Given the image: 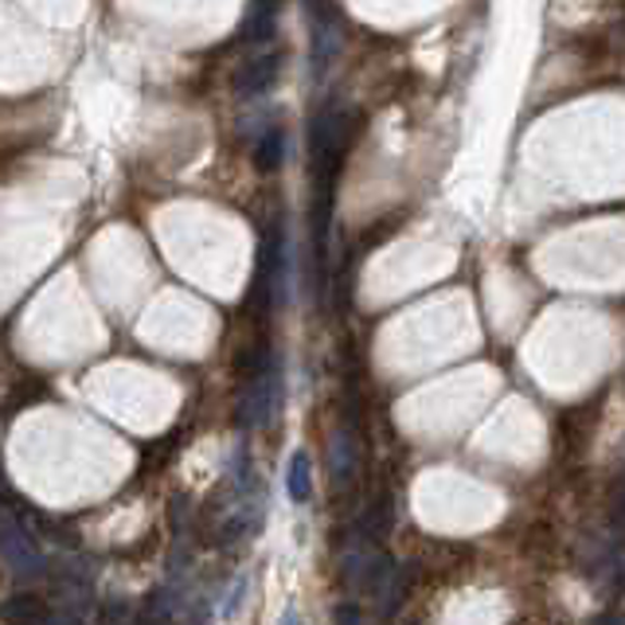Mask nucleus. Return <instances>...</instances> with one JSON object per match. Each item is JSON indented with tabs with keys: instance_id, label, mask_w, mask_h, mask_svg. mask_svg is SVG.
Returning a JSON list of instances; mask_svg holds the SVG:
<instances>
[{
	"instance_id": "3",
	"label": "nucleus",
	"mask_w": 625,
	"mask_h": 625,
	"mask_svg": "<svg viewBox=\"0 0 625 625\" xmlns=\"http://www.w3.org/2000/svg\"><path fill=\"white\" fill-rule=\"evenodd\" d=\"M47 598L39 594H12L4 602V622L9 625H44L47 622Z\"/></svg>"
},
{
	"instance_id": "9",
	"label": "nucleus",
	"mask_w": 625,
	"mask_h": 625,
	"mask_svg": "<svg viewBox=\"0 0 625 625\" xmlns=\"http://www.w3.org/2000/svg\"><path fill=\"white\" fill-rule=\"evenodd\" d=\"M281 625H301L298 610H286V614H281Z\"/></svg>"
},
{
	"instance_id": "6",
	"label": "nucleus",
	"mask_w": 625,
	"mask_h": 625,
	"mask_svg": "<svg viewBox=\"0 0 625 625\" xmlns=\"http://www.w3.org/2000/svg\"><path fill=\"white\" fill-rule=\"evenodd\" d=\"M130 622V606H125L122 598H106L103 606H98V625H125Z\"/></svg>"
},
{
	"instance_id": "7",
	"label": "nucleus",
	"mask_w": 625,
	"mask_h": 625,
	"mask_svg": "<svg viewBox=\"0 0 625 625\" xmlns=\"http://www.w3.org/2000/svg\"><path fill=\"white\" fill-rule=\"evenodd\" d=\"M336 625H360V610L348 602V606H340L336 610Z\"/></svg>"
},
{
	"instance_id": "11",
	"label": "nucleus",
	"mask_w": 625,
	"mask_h": 625,
	"mask_svg": "<svg viewBox=\"0 0 625 625\" xmlns=\"http://www.w3.org/2000/svg\"><path fill=\"white\" fill-rule=\"evenodd\" d=\"M617 513H622V524H625V493H622V508H617Z\"/></svg>"
},
{
	"instance_id": "8",
	"label": "nucleus",
	"mask_w": 625,
	"mask_h": 625,
	"mask_svg": "<svg viewBox=\"0 0 625 625\" xmlns=\"http://www.w3.org/2000/svg\"><path fill=\"white\" fill-rule=\"evenodd\" d=\"M44 625H83V622H79V617H71V614H47Z\"/></svg>"
},
{
	"instance_id": "1",
	"label": "nucleus",
	"mask_w": 625,
	"mask_h": 625,
	"mask_svg": "<svg viewBox=\"0 0 625 625\" xmlns=\"http://www.w3.org/2000/svg\"><path fill=\"white\" fill-rule=\"evenodd\" d=\"M0 551H4V567H9L12 579H36V575H44V555L36 551V543H32L28 528L20 524V516L4 513V532H0Z\"/></svg>"
},
{
	"instance_id": "5",
	"label": "nucleus",
	"mask_w": 625,
	"mask_h": 625,
	"mask_svg": "<svg viewBox=\"0 0 625 625\" xmlns=\"http://www.w3.org/2000/svg\"><path fill=\"white\" fill-rule=\"evenodd\" d=\"M281 145H286V137H281V130H266L259 137V149H254V157H259V165H278L281 160Z\"/></svg>"
},
{
	"instance_id": "2",
	"label": "nucleus",
	"mask_w": 625,
	"mask_h": 625,
	"mask_svg": "<svg viewBox=\"0 0 625 625\" xmlns=\"http://www.w3.org/2000/svg\"><path fill=\"white\" fill-rule=\"evenodd\" d=\"M278 399H281L278 372H274V364L266 360V364L251 375V395H247V407H243L247 426H266V422L274 419V411H278Z\"/></svg>"
},
{
	"instance_id": "10",
	"label": "nucleus",
	"mask_w": 625,
	"mask_h": 625,
	"mask_svg": "<svg viewBox=\"0 0 625 625\" xmlns=\"http://www.w3.org/2000/svg\"><path fill=\"white\" fill-rule=\"evenodd\" d=\"M602 625H625V614H614V617H606Z\"/></svg>"
},
{
	"instance_id": "4",
	"label": "nucleus",
	"mask_w": 625,
	"mask_h": 625,
	"mask_svg": "<svg viewBox=\"0 0 625 625\" xmlns=\"http://www.w3.org/2000/svg\"><path fill=\"white\" fill-rule=\"evenodd\" d=\"M286 489H290L293 501H309L313 496V473H309V454H293L290 458V477H286Z\"/></svg>"
}]
</instances>
